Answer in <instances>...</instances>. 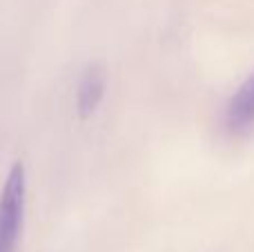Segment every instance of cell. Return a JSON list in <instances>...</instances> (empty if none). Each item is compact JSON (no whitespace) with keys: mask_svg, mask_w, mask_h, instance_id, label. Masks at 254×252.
I'll return each instance as SVG.
<instances>
[{"mask_svg":"<svg viewBox=\"0 0 254 252\" xmlns=\"http://www.w3.org/2000/svg\"><path fill=\"white\" fill-rule=\"evenodd\" d=\"M27 203V174L18 161L7 172L0 190V252H16Z\"/></svg>","mask_w":254,"mask_h":252,"instance_id":"obj_1","label":"cell"},{"mask_svg":"<svg viewBox=\"0 0 254 252\" xmlns=\"http://www.w3.org/2000/svg\"><path fill=\"white\" fill-rule=\"evenodd\" d=\"M225 129L232 136H248L254 129V71L225 105Z\"/></svg>","mask_w":254,"mask_h":252,"instance_id":"obj_2","label":"cell"},{"mask_svg":"<svg viewBox=\"0 0 254 252\" xmlns=\"http://www.w3.org/2000/svg\"><path fill=\"white\" fill-rule=\"evenodd\" d=\"M107 92V74L105 67L98 63H89L83 69L76 87V110L80 119H89L98 112Z\"/></svg>","mask_w":254,"mask_h":252,"instance_id":"obj_3","label":"cell"}]
</instances>
